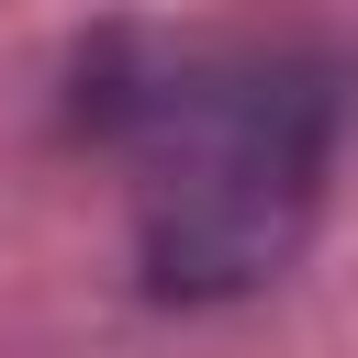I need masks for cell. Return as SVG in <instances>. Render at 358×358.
<instances>
[{
  "label": "cell",
  "mask_w": 358,
  "mask_h": 358,
  "mask_svg": "<svg viewBox=\"0 0 358 358\" xmlns=\"http://www.w3.org/2000/svg\"><path fill=\"white\" fill-rule=\"evenodd\" d=\"M78 90L101 145L123 157L134 268L157 302H246L313 246L336 123H347V90L324 56L112 34Z\"/></svg>",
  "instance_id": "1"
}]
</instances>
